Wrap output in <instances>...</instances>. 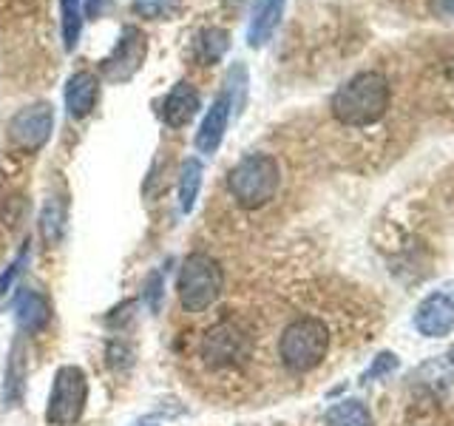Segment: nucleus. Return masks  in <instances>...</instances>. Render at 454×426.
Returning <instances> with one entry per match:
<instances>
[{"label": "nucleus", "instance_id": "1", "mask_svg": "<svg viewBox=\"0 0 454 426\" xmlns=\"http://www.w3.org/2000/svg\"><path fill=\"white\" fill-rule=\"evenodd\" d=\"M392 103L389 80L380 71H361L349 77L330 99V111L340 125L369 128L387 117Z\"/></svg>", "mask_w": 454, "mask_h": 426}, {"label": "nucleus", "instance_id": "2", "mask_svg": "<svg viewBox=\"0 0 454 426\" xmlns=\"http://www.w3.org/2000/svg\"><path fill=\"white\" fill-rule=\"evenodd\" d=\"M281 185V168L270 154H247L227 174V191L241 208L255 210L273 202Z\"/></svg>", "mask_w": 454, "mask_h": 426}, {"label": "nucleus", "instance_id": "3", "mask_svg": "<svg viewBox=\"0 0 454 426\" xmlns=\"http://www.w3.org/2000/svg\"><path fill=\"white\" fill-rule=\"evenodd\" d=\"M330 352V330L316 316L295 319L278 338V359L290 373H309Z\"/></svg>", "mask_w": 454, "mask_h": 426}, {"label": "nucleus", "instance_id": "4", "mask_svg": "<svg viewBox=\"0 0 454 426\" xmlns=\"http://www.w3.org/2000/svg\"><path fill=\"white\" fill-rule=\"evenodd\" d=\"M222 267L219 262L207 253H191L188 259L179 267V279H176V298L184 312H199L210 310L219 302L222 296Z\"/></svg>", "mask_w": 454, "mask_h": 426}, {"label": "nucleus", "instance_id": "5", "mask_svg": "<svg viewBox=\"0 0 454 426\" xmlns=\"http://www.w3.org/2000/svg\"><path fill=\"white\" fill-rule=\"evenodd\" d=\"M253 355V335L239 319H222L213 327H207L202 341H199V359L207 369L241 367Z\"/></svg>", "mask_w": 454, "mask_h": 426}, {"label": "nucleus", "instance_id": "6", "mask_svg": "<svg viewBox=\"0 0 454 426\" xmlns=\"http://www.w3.org/2000/svg\"><path fill=\"white\" fill-rule=\"evenodd\" d=\"M85 401H89V378H85L82 367L66 364L54 375L46 404V421L51 426H74L82 418Z\"/></svg>", "mask_w": 454, "mask_h": 426}, {"label": "nucleus", "instance_id": "7", "mask_svg": "<svg viewBox=\"0 0 454 426\" xmlns=\"http://www.w3.org/2000/svg\"><path fill=\"white\" fill-rule=\"evenodd\" d=\"M51 131H54V108L49 103H32L9 120V142L23 154L40 151L51 139Z\"/></svg>", "mask_w": 454, "mask_h": 426}, {"label": "nucleus", "instance_id": "8", "mask_svg": "<svg viewBox=\"0 0 454 426\" xmlns=\"http://www.w3.org/2000/svg\"><path fill=\"white\" fill-rule=\"evenodd\" d=\"M145 54H148V37L142 28L137 26H128L122 28V35L114 46L111 57L103 63V75L108 83H122L128 77H134L139 66L145 63Z\"/></svg>", "mask_w": 454, "mask_h": 426}, {"label": "nucleus", "instance_id": "9", "mask_svg": "<svg viewBox=\"0 0 454 426\" xmlns=\"http://www.w3.org/2000/svg\"><path fill=\"white\" fill-rule=\"evenodd\" d=\"M231 111H233V103H231V97H227L224 91L213 99L207 114L202 117V122H199L196 128V137H193V146L199 154H216L219 146L224 142V134H227V125H231Z\"/></svg>", "mask_w": 454, "mask_h": 426}, {"label": "nucleus", "instance_id": "10", "mask_svg": "<svg viewBox=\"0 0 454 426\" xmlns=\"http://www.w3.org/2000/svg\"><path fill=\"white\" fill-rule=\"evenodd\" d=\"M415 324H418V330L429 338L449 335L454 327V302L443 293H432L429 298H423V304L418 307Z\"/></svg>", "mask_w": 454, "mask_h": 426}, {"label": "nucleus", "instance_id": "11", "mask_svg": "<svg viewBox=\"0 0 454 426\" xmlns=\"http://www.w3.org/2000/svg\"><path fill=\"white\" fill-rule=\"evenodd\" d=\"M99 99V80L91 71H77L66 83V111L74 120H85Z\"/></svg>", "mask_w": 454, "mask_h": 426}, {"label": "nucleus", "instance_id": "12", "mask_svg": "<svg viewBox=\"0 0 454 426\" xmlns=\"http://www.w3.org/2000/svg\"><path fill=\"white\" fill-rule=\"evenodd\" d=\"M284 6H287V0H255L253 4L250 26H247V43L253 49H262L273 37V32L281 23Z\"/></svg>", "mask_w": 454, "mask_h": 426}, {"label": "nucleus", "instance_id": "13", "mask_svg": "<svg viewBox=\"0 0 454 426\" xmlns=\"http://www.w3.org/2000/svg\"><path fill=\"white\" fill-rule=\"evenodd\" d=\"M199 111V91L191 83H176L162 103V120L168 128H184Z\"/></svg>", "mask_w": 454, "mask_h": 426}, {"label": "nucleus", "instance_id": "14", "mask_svg": "<svg viewBox=\"0 0 454 426\" xmlns=\"http://www.w3.org/2000/svg\"><path fill=\"white\" fill-rule=\"evenodd\" d=\"M14 316H18V327L26 333H40L51 319V307L46 296L37 290H20L18 302H14Z\"/></svg>", "mask_w": 454, "mask_h": 426}, {"label": "nucleus", "instance_id": "15", "mask_svg": "<svg viewBox=\"0 0 454 426\" xmlns=\"http://www.w3.org/2000/svg\"><path fill=\"white\" fill-rule=\"evenodd\" d=\"M202 177H205V165L191 156L184 160L179 168V208L182 213H191L196 208L199 191H202Z\"/></svg>", "mask_w": 454, "mask_h": 426}, {"label": "nucleus", "instance_id": "16", "mask_svg": "<svg viewBox=\"0 0 454 426\" xmlns=\"http://www.w3.org/2000/svg\"><path fill=\"white\" fill-rule=\"evenodd\" d=\"M326 426H372V415H369L366 404L355 401H338L326 409Z\"/></svg>", "mask_w": 454, "mask_h": 426}, {"label": "nucleus", "instance_id": "17", "mask_svg": "<svg viewBox=\"0 0 454 426\" xmlns=\"http://www.w3.org/2000/svg\"><path fill=\"white\" fill-rule=\"evenodd\" d=\"M63 227H66V205L57 196H49V202L43 205V210H40V236H43V241H46L49 248L57 245L60 236H63Z\"/></svg>", "mask_w": 454, "mask_h": 426}, {"label": "nucleus", "instance_id": "18", "mask_svg": "<svg viewBox=\"0 0 454 426\" xmlns=\"http://www.w3.org/2000/svg\"><path fill=\"white\" fill-rule=\"evenodd\" d=\"M227 49H231V35H227L224 28L219 26L202 28V35H199V57L205 60V66L219 63L227 54Z\"/></svg>", "mask_w": 454, "mask_h": 426}, {"label": "nucleus", "instance_id": "19", "mask_svg": "<svg viewBox=\"0 0 454 426\" xmlns=\"http://www.w3.org/2000/svg\"><path fill=\"white\" fill-rule=\"evenodd\" d=\"M60 32L63 46L71 51L82 32V0H60Z\"/></svg>", "mask_w": 454, "mask_h": 426}, {"label": "nucleus", "instance_id": "20", "mask_svg": "<svg viewBox=\"0 0 454 426\" xmlns=\"http://www.w3.org/2000/svg\"><path fill=\"white\" fill-rule=\"evenodd\" d=\"M26 264H28V245L20 248L18 259H14V262L4 270V276H0V298H6V296L14 290V281L20 279V273H23V267H26Z\"/></svg>", "mask_w": 454, "mask_h": 426}, {"label": "nucleus", "instance_id": "21", "mask_svg": "<svg viewBox=\"0 0 454 426\" xmlns=\"http://www.w3.org/2000/svg\"><path fill=\"white\" fill-rule=\"evenodd\" d=\"M134 6L145 18H170L182 6V0H134Z\"/></svg>", "mask_w": 454, "mask_h": 426}, {"label": "nucleus", "instance_id": "22", "mask_svg": "<svg viewBox=\"0 0 454 426\" xmlns=\"http://www.w3.org/2000/svg\"><path fill=\"white\" fill-rule=\"evenodd\" d=\"M162 296H165V270H153L145 284V302H148L151 312H160Z\"/></svg>", "mask_w": 454, "mask_h": 426}, {"label": "nucleus", "instance_id": "23", "mask_svg": "<svg viewBox=\"0 0 454 426\" xmlns=\"http://www.w3.org/2000/svg\"><path fill=\"white\" fill-rule=\"evenodd\" d=\"M429 9L440 20H454V0H429Z\"/></svg>", "mask_w": 454, "mask_h": 426}, {"label": "nucleus", "instance_id": "24", "mask_svg": "<svg viewBox=\"0 0 454 426\" xmlns=\"http://www.w3.org/2000/svg\"><path fill=\"white\" fill-rule=\"evenodd\" d=\"M397 367V359L392 352H380L378 355V361H375V367H372V373H369L366 378H372V375H380V373H389V369H395Z\"/></svg>", "mask_w": 454, "mask_h": 426}, {"label": "nucleus", "instance_id": "25", "mask_svg": "<svg viewBox=\"0 0 454 426\" xmlns=\"http://www.w3.org/2000/svg\"><path fill=\"white\" fill-rule=\"evenodd\" d=\"M111 0H82V12H85V18H99L106 9H108Z\"/></svg>", "mask_w": 454, "mask_h": 426}]
</instances>
